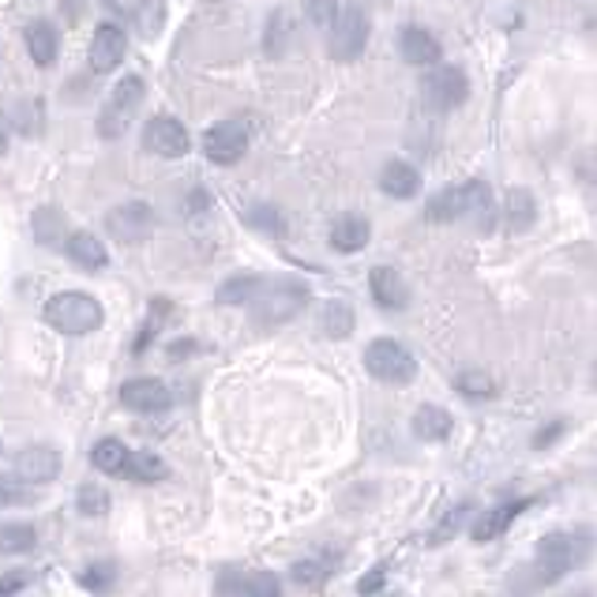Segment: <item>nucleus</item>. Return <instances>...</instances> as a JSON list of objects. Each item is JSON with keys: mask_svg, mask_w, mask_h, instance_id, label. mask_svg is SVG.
Returning a JSON list of instances; mask_svg holds the SVG:
<instances>
[{"mask_svg": "<svg viewBox=\"0 0 597 597\" xmlns=\"http://www.w3.org/2000/svg\"><path fill=\"white\" fill-rule=\"evenodd\" d=\"M289 41H294V20H289L286 8H275L267 20V31H263V49H267V57H283Z\"/></svg>", "mask_w": 597, "mask_h": 597, "instance_id": "33", "label": "nucleus"}, {"mask_svg": "<svg viewBox=\"0 0 597 597\" xmlns=\"http://www.w3.org/2000/svg\"><path fill=\"white\" fill-rule=\"evenodd\" d=\"M124 458H128V447L121 440H98L95 443V451H91V463H95V470L102 474H109V477H121L124 470Z\"/></svg>", "mask_w": 597, "mask_h": 597, "instance_id": "35", "label": "nucleus"}, {"mask_svg": "<svg viewBox=\"0 0 597 597\" xmlns=\"http://www.w3.org/2000/svg\"><path fill=\"white\" fill-rule=\"evenodd\" d=\"M106 229L117 244H140L155 234V207L147 200H124L106 211Z\"/></svg>", "mask_w": 597, "mask_h": 597, "instance_id": "8", "label": "nucleus"}, {"mask_svg": "<svg viewBox=\"0 0 597 597\" xmlns=\"http://www.w3.org/2000/svg\"><path fill=\"white\" fill-rule=\"evenodd\" d=\"M369 289H372V301H377L383 312H403L409 305V286L395 267H372Z\"/></svg>", "mask_w": 597, "mask_h": 597, "instance_id": "18", "label": "nucleus"}, {"mask_svg": "<svg viewBox=\"0 0 597 597\" xmlns=\"http://www.w3.org/2000/svg\"><path fill=\"white\" fill-rule=\"evenodd\" d=\"M594 552V537L586 530H552L537 541V552H534V568H537V583L541 586H552L560 578H568L571 571H578L590 560Z\"/></svg>", "mask_w": 597, "mask_h": 597, "instance_id": "1", "label": "nucleus"}, {"mask_svg": "<svg viewBox=\"0 0 597 597\" xmlns=\"http://www.w3.org/2000/svg\"><path fill=\"white\" fill-rule=\"evenodd\" d=\"M75 511L87 518L109 515V492L102 489V485H80V489H75Z\"/></svg>", "mask_w": 597, "mask_h": 597, "instance_id": "37", "label": "nucleus"}, {"mask_svg": "<svg viewBox=\"0 0 597 597\" xmlns=\"http://www.w3.org/2000/svg\"><path fill=\"white\" fill-rule=\"evenodd\" d=\"M249 222H252L255 229H263V234H271V237H283V234H286L283 211L271 207V203H260V207H252V211H249Z\"/></svg>", "mask_w": 597, "mask_h": 597, "instance_id": "41", "label": "nucleus"}, {"mask_svg": "<svg viewBox=\"0 0 597 597\" xmlns=\"http://www.w3.org/2000/svg\"><path fill=\"white\" fill-rule=\"evenodd\" d=\"M466 211H463V222H470V229L477 234H492L497 229V218H500V207H497V195L485 181H466Z\"/></svg>", "mask_w": 597, "mask_h": 597, "instance_id": "16", "label": "nucleus"}, {"mask_svg": "<svg viewBox=\"0 0 597 597\" xmlns=\"http://www.w3.org/2000/svg\"><path fill=\"white\" fill-rule=\"evenodd\" d=\"M143 147H147L151 155L166 158V162H177V158L189 155V147H192L189 128L177 121V117L158 114V117H151L147 128H143Z\"/></svg>", "mask_w": 597, "mask_h": 597, "instance_id": "10", "label": "nucleus"}, {"mask_svg": "<svg viewBox=\"0 0 597 597\" xmlns=\"http://www.w3.org/2000/svg\"><path fill=\"white\" fill-rule=\"evenodd\" d=\"M143 95H147V83H143V75H121L117 80V87L109 91L106 106H102L98 114V135L102 140H121L128 128L135 124V117H140V106H143Z\"/></svg>", "mask_w": 597, "mask_h": 597, "instance_id": "4", "label": "nucleus"}, {"mask_svg": "<svg viewBox=\"0 0 597 597\" xmlns=\"http://www.w3.org/2000/svg\"><path fill=\"white\" fill-rule=\"evenodd\" d=\"M166 474H169V466L162 463L158 455H151V451H128L124 470H121L124 481H140V485L162 481V477H166Z\"/></svg>", "mask_w": 597, "mask_h": 597, "instance_id": "30", "label": "nucleus"}, {"mask_svg": "<svg viewBox=\"0 0 597 597\" xmlns=\"http://www.w3.org/2000/svg\"><path fill=\"white\" fill-rule=\"evenodd\" d=\"M421 98L437 114H451V109L466 106L470 98V80L458 64H432L421 80Z\"/></svg>", "mask_w": 597, "mask_h": 597, "instance_id": "7", "label": "nucleus"}, {"mask_svg": "<svg viewBox=\"0 0 597 597\" xmlns=\"http://www.w3.org/2000/svg\"><path fill=\"white\" fill-rule=\"evenodd\" d=\"M409 429H414V437L425 440V443H443L451 437V429H455V417L437 403H425V406H417Z\"/></svg>", "mask_w": 597, "mask_h": 597, "instance_id": "24", "label": "nucleus"}, {"mask_svg": "<svg viewBox=\"0 0 597 597\" xmlns=\"http://www.w3.org/2000/svg\"><path fill=\"white\" fill-rule=\"evenodd\" d=\"M23 38H27V53L38 68H49L61 57V38H57V27L49 20H31Z\"/></svg>", "mask_w": 597, "mask_h": 597, "instance_id": "23", "label": "nucleus"}, {"mask_svg": "<svg viewBox=\"0 0 597 597\" xmlns=\"http://www.w3.org/2000/svg\"><path fill=\"white\" fill-rule=\"evenodd\" d=\"M8 143H12V128H8L4 114H0V155H4V151H8Z\"/></svg>", "mask_w": 597, "mask_h": 597, "instance_id": "47", "label": "nucleus"}, {"mask_svg": "<svg viewBox=\"0 0 597 597\" xmlns=\"http://www.w3.org/2000/svg\"><path fill=\"white\" fill-rule=\"evenodd\" d=\"M263 278L252 275V271H237V275H229L226 283L218 286V305H234V309H241V305H252V297L260 294Z\"/></svg>", "mask_w": 597, "mask_h": 597, "instance_id": "29", "label": "nucleus"}, {"mask_svg": "<svg viewBox=\"0 0 597 597\" xmlns=\"http://www.w3.org/2000/svg\"><path fill=\"white\" fill-rule=\"evenodd\" d=\"M301 8H305V20L320 31H331V23H335L338 12H343L338 0H301Z\"/></svg>", "mask_w": 597, "mask_h": 597, "instance_id": "40", "label": "nucleus"}, {"mask_svg": "<svg viewBox=\"0 0 597 597\" xmlns=\"http://www.w3.org/2000/svg\"><path fill=\"white\" fill-rule=\"evenodd\" d=\"M455 391L470 403H485V398H497V380L481 369H466L455 377Z\"/></svg>", "mask_w": 597, "mask_h": 597, "instance_id": "34", "label": "nucleus"}, {"mask_svg": "<svg viewBox=\"0 0 597 597\" xmlns=\"http://www.w3.org/2000/svg\"><path fill=\"white\" fill-rule=\"evenodd\" d=\"M383 586V568H372L369 575H361V583H357V594L361 597H377Z\"/></svg>", "mask_w": 597, "mask_h": 597, "instance_id": "44", "label": "nucleus"}, {"mask_svg": "<svg viewBox=\"0 0 597 597\" xmlns=\"http://www.w3.org/2000/svg\"><path fill=\"white\" fill-rule=\"evenodd\" d=\"M372 241V226L365 215H354V211H346V215H338L331 222V249L343 252V255H354L361 252L365 244Z\"/></svg>", "mask_w": 597, "mask_h": 597, "instance_id": "21", "label": "nucleus"}, {"mask_svg": "<svg viewBox=\"0 0 597 597\" xmlns=\"http://www.w3.org/2000/svg\"><path fill=\"white\" fill-rule=\"evenodd\" d=\"M200 343L195 338H174V343L166 346V361L169 365H181V361H189V357H200Z\"/></svg>", "mask_w": 597, "mask_h": 597, "instance_id": "42", "label": "nucleus"}, {"mask_svg": "<svg viewBox=\"0 0 597 597\" xmlns=\"http://www.w3.org/2000/svg\"><path fill=\"white\" fill-rule=\"evenodd\" d=\"M75 578H80V586H87V590L102 594V590H109V586H114L117 568L109 564V560H95V564H87V568H83Z\"/></svg>", "mask_w": 597, "mask_h": 597, "instance_id": "39", "label": "nucleus"}, {"mask_svg": "<svg viewBox=\"0 0 597 597\" xmlns=\"http://www.w3.org/2000/svg\"><path fill=\"white\" fill-rule=\"evenodd\" d=\"M117 23L140 31V38H158L166 27V4L162 0H106Z\"/></svg>", "mask_w": 597, "mask_h": 597, "instance_id": "12", "label": "nucleus"}, {"mask_svg": "<svg viewBox=\"0 0 597 597\" xmlns=\"http://www.w3.org/2000/svg\"><path fill=\"white\" fill-rule=\"evenodd\" d=\"M215 594L218 597H286L283 578H278L275 571H241V568L222 571Z\"/></svg>", "mask_w": 597, "mask_h": 597, "instance_id": "11", "label": "nucleus"}, {"mask_svg": "<svg viewBox=\"0 0 597 597\" xmlns=\"http://www.w3.org/2000/svg\"><path fill=\"white\" fill-rule=\"evenodd\" d=\"M338 552H320V557H305V560H297L294 568H289V578H294L297 586H320V583H327L331 575L338 571Z\"/></svg>", "mask_w": 597, "mask_h": 597, "instance_id": "28", "label": "nucleus"}, {"mask_svg": "<svg viewBox=\"0 0 597 597\" xmlns=\"http://www.w3.org/2000/svg\"><path fill=\"white\" fill-rule=\"evenodd\" d=\"M23 583H27V578H23V575H8L4 583H0V597H4V594H12L15 586H23Z\"/></svg>", "mask_w": 597, "mask_h": 597, "instance_id": "46", "label": "nucleus"}, {"mask_svg": "<svg viewBox=\"0 0 597 597\" xmlns=\"http://www.w3.org/2000/svg\"><path fill=\"white\" fill-rule=\"evenodd\" d=\"M61 252L68 255V263H72V267H80V271H102L109 263V249L102 244V237L87 234V229H75V234H68V241H64Z\"/></svg>", "mask_w": 597, "mask_h": 597, "instance_id": "20", "label": "nucleus"}, {"mask_svg": "<svg viewBox=\"0 0 597 597\" xmlns=\"http://www.w3.org/2000/svg\"><path fill=\"white\" fill-rule=\"evenodd\" d=\"M174 395L169 387L155 377H135V380H124L121 387V406L132 409V414H143V417H155V414H166Z\"/></svg>", "mask_w": 597, "mask_h": 597, "instance_id": "13", "label": "nucleus"}, {"mask_svg": "<svg viewBox=\"0 0 597 597\" xmlns=\"http://www.w3.org/2000/svg\"><path fill=\"white\" fill-rule=\"evenodd\" d=\"M594 387H597V372H594Z\"/></svg>", "mask_w": 597, "mask_h": 597, "instance_id": "49", "label": "nucleus"}, {"mask_svg": "<svg viewBox=\"0 0 597 597\" xmlns=\"http://www.w3.org/2000/svg\"><path fill=\"white\" fill-rule=\"evenodd\" d=\"M500 222L508 234H530L534 222H537V200L530 189H523V184H515V189H508L503 195V207H500Z\"/></svg>", "mask_w": 597, "mask_h": 597, "instance_id": "19", "label": "nucleus"}, {"mask_svg": "<svg viewBox=\"0 0 597 597\" xmlns=\"http://www.w3.org/2000/svg\"><path fill=\"white\" fill-rule=\"evenodd\" d=\"M31 229H34V241H38L41 249H64L68 218L61 207H38L31 218Z\"/></svg>", "mask_w": 597, "mask_h": 597, "instance_id": "27", "label": "nucleus"}, {"mask_svg": "<svg viewBox=\"0 0 597 597\" xmlns=\"http://www.w3.org/2000/svg\"><path fill=\"white\" fill-rule=\"evenodd\" d=\"M380 189L383 195L391 200H414L421 192V169L414 162H403V158H391L387 166L380 169Z\"/></svg>", "mask_w": 597, "mask_h": 597, "instance_id": "22", "label": "nucleus"}, {"mask_svg": "<svg viewBox=\"0 0 597 597\" xmlns=\"http://www.w3.org/2000/svg\"><path fill=\"white\" fill-rule=\"evenodd\" d=\"M64 470V455L49 443H34V447H23L15 455V474L23 477L27 485H49L57 481Z\"/></svg>", "mask_w": 597, "mask_h": 597, "instance_id": "14", "label": "nucleus"}, {"mask_svg": "<svg viewBox=\"0 0 597 597\" xmlns=\"http://www.w3.org/2000/svg\"><path fill=\"white\" fill-rule=\"evenodd\" d=\"M41 320H46L53 331H61V335H91V331L102 327L106 312H102V305L91 294L68 289V294L49 297L46 309H41Z\"/></svg>", "mask_w": 597, "mask_h": 597, "instance_id": "3", "label": "nucleus"}, {"mask_svg": "<svg viewBox=\"0 0 597 597\" xmlns=\"http://www.w3.org/2000/svg\"><path fill=\"white\" fill-rule=\"evenodd\" d=\"M249 128L241 121H215L203 132V155L215 166H237L244 155H249Z\"/></svg>", "mask_w": 597, "mask_h": 597, "instance_id": "9", "label": "nucleus"}, {"mask_svg": "<svg viewBox=\"0 0 597 597\" xmlns=\"http://www.w3.org/2000/svg\"><path fill=\"white\" fill-rule=\"evenodd\" d=\"M466 515H470V508H466V503H463V508H455V511H451V515L443 518V523L437 526V537H432V541H443V537H451V534H455L458 526L466 523Z\"/></svg>", "mask_w": 597, "mask_h": 597, "instance_id": "43", "label": "nucleus"}, {"mask_svg": "<svg viewBox=\"0 0 597 597\" xmlns=\"http://www.w3.org/2000/svg\"><path fill=\"white\" fill-rule=\"evenodd\" d=\"M354 327H357V315H354V305H346V301H327L320 309V331L327 338H349L354 335Z\"/></svg>", "mask_w": 597, "mask_h": 597, "instance_id": "31", "label": "nucleus"}, {"mask_svg": "<svg viewBox=\"0 0 597 597\" xmlns=\"http://www.w3.org/2000/svg\"><path fill=\"white\" fill-rule=\"evenodd\" d=\"M365 369H369L372 380L406 387L417 377V357L398 338H372L369 349H365Z\"/></svg>", "mask_w": 597, "mask_h": 597, "instance_id": "5", "label": "nucleus"}, {"mask_svg": "<svg viewBox=\"0 0 597 597\" xmlns=\"http://www.w3.org/2000/svg\"><path fill=\"white\" fill-rule=\"evenodd\" d=\"M564 429H568L564 421H552L549 429H541V432H537V437H534V447H537V451H541V447H552V443H557L560 437H564Z\"/></svg>", "mask_w": 597, "mask_h": 597, "instance_id": "45", "label": "nucleus"}, {"mask_svg": "<svg viewBox=\"0 0 597 597\" xmlns=\"http://www.w3.org/2000/svg\"><path fill=\"white\" fill-rule=\"evenodd\" d=\"M166 320H169V301H162V297H155L151 301V309H147V320H143V327H140V335H135V354H147V346L155 343V335L162 327H166Z\"/></svg>", "mask_w": 597, "mask_h": 597, "instance_id": "36", "label": "nucleus"}, {"mask_svg": "<svg viewBox=\"0 0 597 597\" xmlns=\"http://www.w3.org/2000/svg\"><path fill=\"white\" fill-rule=\"evenodd\" d=\"M309 297L312 294L301 278H263L260 294L249 305L255 327H283V323L309 309Z\"/></svg>", "mask_w": 597, "mask_h": 597, "instance_id": "2", "label": "nucleus"}, {"mask_svg": "<svg viewBox=\"0 0 597 597\" xmlns=\"http://www.w3.org/2000/svg\"><path fill=\"white\" fill-rule=\"evenodd\" d=\"M128 53V31L121 23H98L95 38H91V68H95L98 75L114 72V68H121Z\"/></svg>", "mask_w": 597, "mask_h": 597, "instance_id": "15", "label": "nucleus"}, {"mask_svg": "<svg viewBox=\"0 0 597 597\" xmlns=\"http://www.w3.org/2000/svg\"><path fill=\"white\" fill-rule=\"evenodd\" d=\"M526 508H530V500H515V503H500V508L477 515V523L470 526L474 541H497L503 530H511V523H515Z\"/></svg>", "mask_w": 597, "mask_h": 597, "instance_id": "25", "label": "nucleus"}, {"mask_svg": "<svg viewBox=\"0 0 597 597\" xmlns=\"http://www.w3.org/2000/svg\"><path fill=\"white\" fill-rule=\"evenodd\" d=\"M369 38H372L369 12H365L361 4H346L343 12H338V20L331 23L327 49H331V57H335L338 64H349V61H357V57L365 53Z\"/></svg>", "mask_w": 597, "mask_h": 597, "instance_id": "6", "label": "nucleus"}, {"mask_svg": "<svg viewBox=\"0 0 597 597\" xmlns=\"http://www.w3.org/2000/svg\"><path fill=\"white\" fill-rule=\"evenodd\" d=\"M564 597H594L590 590H571V594H564Z\"/></svg>", "mask_w": 597, "mask_h": 597, "instance_id": "48", "label": "nucleus"}, {"mask_svg": "<svg viewBox=\"0 0 597 597\" xmlns=\"http://www.w3.org/2000/svg\"><path fill=\"white\" fill-rule=\"evenodd\" d=\"M34 503V485L23 481L20 474H0V511Z\"/></svg>", "mask_w": 597, "mask_h": 597, "instance_id": "38", "label": "nucleus"}, {"mask_svg": "<svg viewBox=\"0 0 597 597\" xmlns=\"http://www.w3.org/2000/svg\"><path fill=\"white\" fill-rule=\"evenodd\" d=\"M463 211H466V189L463 184H447L425 203V218L432 226H451V222H463Z\"/></svg>", "mask_w": 597, "mask_h": 597, "instance_id": "26", "label": "nucleus"}, {"mask_svg": "<svg viewBox=\"0 0 597 597\" xmlns=\"http://www.w3.org/2000/svg\"><path fill=\"white\" fill-rule=\"evenodd\" d=\"M38 545V530L31 523H0V552L4 557H27Z\"/></svg>", "mask_w": 597, "mask_h": 597, "instance_id": "32", "label": "nucleus"}, {"mask_svg": "<svg viewBox=\"0 0 597 597\" xmlns=\"http://www.w3.org/2000/svg\"><path fill=\"white\" fill-rule=\"evenodd\" d=\"M398 53H403L406 64L414 68H432L440 64L443 49H440V38L425 27H403L398 31Z\"/></svg>", "mask_w": 597, "mask_h": 597, "instance_id": "17", "label": "nucleus"}]
</instances>
